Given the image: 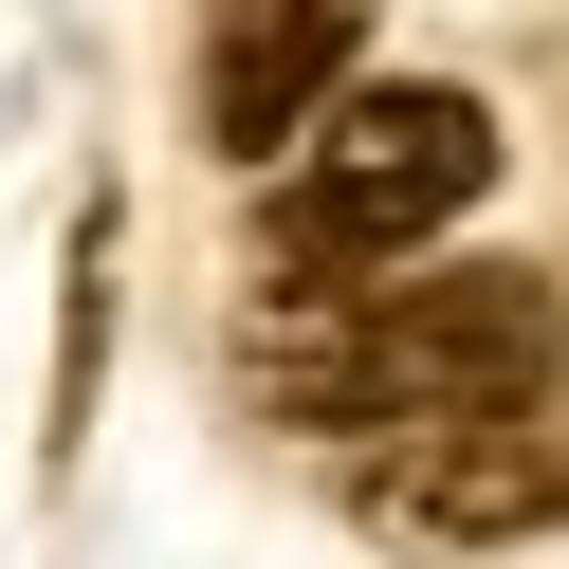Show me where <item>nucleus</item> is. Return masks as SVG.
<instances>
[{
    "mask_svg": "<svg viewBox=\"0 0 569 569\" xmlns=\"http://www.w3.org/2000/svg\"><path fill=\"white\" fill-rule=\"evenodd\" d=\"M569 368V312L532 258H459V276H349V295H295V331L239 349L258 422H312V441H405V422L515 405V386Z\"/></svg>",
    "mask_w": 569,
    "mask_h": 569,
    "instance_id": "obj_1",
    "label": "nucleus"
},
{
    "mask_svg": "<svg viewBox=\"0 0 569 569\" xmlns=\"http://www.w3.org/2000/svg\"><path fill=\"white\" fill-rule=\"evenodd\" d=\"M478 184H496V111L459 74H349L331 111L295 129L276 202H258V276H276V295L405 276L441 221H478Z\"/></svg>",
    "mask_w": 569,
    "mask_h": 569,
    "instance_id": "obj_2",
    "label": "nucleus"
},
{
    "mask_svg": "<svg viewBox=\"0 0 569 569\" xmlns=\"http://www.w3.org/2000/svg\"><path fill=\"white\" fill-rule=\"evenodd\" d=\"M349 532L368 551H515V532H569V386H515V405H459V422H405V441L349 459Z\"/></svg>",
    "mask_w": 569,
    "mask_h": 569,
    "instance_id": "obj_3",
    "label": "nucleus"
},
{
    "mask_svg": "<svg viewBox=\"0 0 569 569\" xmlns=\"http://www.w3.org/2000/svg\"><path fill=\"white\" fill-rule=\"evenodd\" d=\"M349 38H368V0H221V19H202V148L276 166L349 92Z\"/></svg>",
    "mask_w": 569,
    "mask_h": 569,
    "instance_id": "obj_4",
    "label": "nucleus"
}]
</instances>
